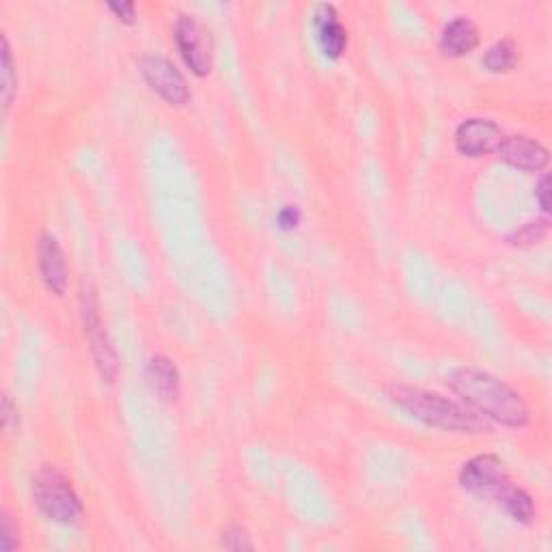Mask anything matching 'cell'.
Instances as JSON below:
<instances>
[{
  "mask_svg": "<svg viewBox=\"0 0 552 552\" xmlns=\"http://www.w3.org/2000/svg\"><path fill=\"white\" fill-rule=\"evenodd\" d=\"M447 384L468 408L479 412L481 417L507 427H524L531 421L529 406L522 395L490 371L460 367L447 378Z\"/></svg>",
  "mask_w": 552,
  "mask_h": 552,
  "instance_id": "1",
  "label": "cell"
},
{
  "mask_svg": "<svg viewBox=\"0 0 552 552\" xmlns=\"http://www.w3.org/2000/svg\"><path fill=\"white\" fill-rule=\"evenodd\" d=\"M389 397L393 399V404L408 412V417L436 427V430L471 436L492 432L488 419L481 417L473 408L453 402V399L438 393L419 389V386L391 384Z\"/></svg>",
  "mask_w": 552,
  "mask_h": 552,
  "instance_id": "2",
  "label": "cell"
},
{
  "mask_svg": "<svg viewBox=\"0 0 552 552\" xmlns=\"http://www.w3.org/2000/svg\"><path fill=\"white\" fill-rule=\"evenodd\" d=\"M33 501L48 520L76 524L85 516L80 496L61 468L44 464L33 477Z\"/></svg>",
  "mask_w": 552,
  "mask_h": 552,
  "instance_id": "3",
  "label": "cell"
},
{
  "mask_svg": "<svg viewBox=\"0 0 552 552\" xmlns=\"http://www.w3.org/2000/svg\"><path fill=\"white\" fill-rule=\"evenodd\" d=\"M80 309H82V324H85V335L91 343V354L95 367L106 382H115L119 374V356L113 341H110L108 330L102 324L100 315V300L95 285L91 281H82L80 285Z\"/></svg>",
  "mask_w": 552,
  "mask_h": 552,
  "instance_id": "4",
  "label": "cell"
},
{
  "mask_svg": "<svg viewBox=\"0 0 552 552\" xmlns=\"http://www.w3.org/2000/svg\"><path fill=\"white\" fill-rule=\"evenodd\" d=\"M175 44L192 74L203 78L212 72V37L197 18L186 13L177 18Z\"/></svg>",
  "mask_w": 552,
  "mask_h": 552,
  "instance_id": "5",
  "label": "cell"
},
{
  "mask_svg": "<svg viewBox=\"0 0 552 552\" xmlns=\"http://www.w3.org/2000/svg\"><path fill=\"white\" fill-rule=\"evenodd\" d=\"M138 67L151 91H156L164 102L171 106H186L190 102L188 82L173 61L160 54H145Z\"/></svg>",
  "mask_w": 552,
  "mask_h": 552,
  "instance_id": "6",
  "label": "cell"
},
{
  "mask_svg": "<svg viewBox=\"0 0 552 552\" xmlns=\"http://www.w3.org/2000/svg\"><path fill=\"white\" fill-rule=\"evenodd\" d=\"M503 130L496 121L473 117L462 121L455 130V147L462 156L481 158L488 154H496V149L503 143Z\"/></svg>",
  "mask_w": 552,
  "mask_h": 552,
  "instance_id": "7",
  "label": "cell"
},
{
  "mask_svg": "<svg viewBox=\"0 0 552 552\" xmlns=\"http://www.w3.org/2000/svg\"><path fill=\"white\" fill-rule=\"evenodd\" d=\"M509 481L505 462L494 453L475 455L460 468V486L473 494L492 496Z\"/></svg>",
  "mask_w": 552,
  "mask_h": 552,
  "instance_id": "8",
  "label": "cell"
},
{
  "mask_svg": "<svg viewBox=\"0 0 552 552\" xmlns=\"http://www.w3.org/2000/svg\"><path fill=\"white\" fill-rule=\"evenodd\" d=\"M496 156H499L505 164H509V167L529 171V173L544 171L550 160L548 149L527 134L505 136L501 147L496 149Z\"/></svg>",
  "mask_w": 552,
  "mask_h": 552,
  "instance_id": "9",
  "label": "cell"
},
{
  "mask_svg": "<svg viewBox=\"0 0 552 552\" xmlns=\"http://www.w3.org/2000/svg\"><path fill=\"white\" fill-rule=\"evenodd\" d=\"M37 261H39L41 279H44L46 287L52 294L63 296L67 292V274H69L67 261H65V253H63L59 240L48 231H44L39 236Z\"/></svg>",
  "mask_w": 552,
  "mask_h": 552,
  "instance_id": "10",
  "label": "cell"
},
{
  "mask_svg": "<svg viewBox=\"0 0 552 552\" xmlns=\"http://www.w3.org/2000/svg\"><path fill=\"white\" fill-rule=\"evenodd\" d=\"M313 24L322 52L328 59H339L345 48H348V29L341 24L335 5H317L313 13Z\"/></svg>",
  "mask_w": 552,
  "mask_h": 552,
  "instance_id": "11",
  "label": "cell"
},
{
  "mask_svg": "<svg viewBox=\"0 0 552 552\" xmlns=\"http://www.w3.org/2000/svg\"><path fill=\"white\" fill-rule=\"evenodd\" d=\"M479 46V31L473 20L464 16L453 18L447 26L443 35H440V50H443L447 57L460 59L471 54Z\"/></svg>",
  "mask_w": 552,
  "mask_h": 552,
  "instance_id": "12",
  "label": "cell"
},
{
  "mask_svg": "<svg viewBox=\"0 0 552 552\" xmlns=\"http://www.w3.org/2000/svg\"><path fill=\"white\" fill-rule=\"evenodd\" d=\"M145 378H147V384L151 386V391H156L162 399H169V402L177 399L182 378H179V369L175 367V363L169 356H162V354L151 356L145 369Z\"/></svg>",
  "mask_w": 552,
  "mask_h": 552,
  "instance_id": "13",
  "label": "cell"
},
{
  "mask_svg": "<svg viewBox=\"0 0 552 552\" xmlns=\"http://www.w3.org/2000/svg\"><path fill=\"white\" fill-rule=\"evenodd\" d=\"M492 496L496 499V503L503 507V512L512 520H516L520 524H531L535 520L537 512H535V503L531 499V494L527 490L514 486L512 481L503 483V486Z\"/></svg>",
  "mask_w": 552,
  "mask_h": 552,
  "instance_id": "14",
  "label": "cell"
},
{
  "mask_svg": "<svg viewBox=\"0 0 552 552\" xmlns=\"http://www.w3.org/2000/svg\"><path fill=\"white\" fill-rule=\"evenodd\" d=\"M520 63V48L514 39H501L492 44L481 57V65L492 74H507Z\"/></svg>",
  "mask_w": 552,
  "mask_h": 552,
  "instance_id": "15",
  "label": "cell"
},
{
  "mask_svg": "<svg viewBox=\"0 0 552 552\" xmlns=\"http://www.w3.org/2000/svg\"><path fill=\"white\" fill-rule=\"evenodd\" d=\"M0 41H3V110L7 113L13 100H16V93H18V69H16V63H13V54H11V44H9L7 33H3Z\"/></svg>",
  "mask_w": 552,
  "mask_h": 552,
  "instance_id": "16",
  "label": "cell"
},
{
  "mask_svg": "<svg viewBox=\"0 0 552 552\" xmlns=\"http://www.w3.org/2000/svg\"><path fill=\"white\" fill-rule=\"evenodd\" d=\"M548 233V220H535V223H527L524 227L516 229L507 242L518 248H527L533 244H540Z\"/></svg>",
  "mask_w": 552,
  "mask_h": 552,
  "instance_id": "17",
  "label": "cell"
},
{
  "mask_svg": "<svg viewBox=\"0 0 552 552\" xmlns=\"http://www.w3.org/2000/svg\"><path fill=\"white\" fill-rule=\"evenodd\" d=\"M220 546L231 552H246L255 548L251 535H248L246 527H242V524H227V527L220 531Z\"/></svg>",
  "mask_w": 552,
  "mask_h": 552,
  "instance_id": "18",
  "label": "cell"
},
{
  "mask_svg": "<svg viewBox=\"0 0 552 552\" xmlns=\"http://www.w3.org/2000/svg\"><path fill=\"white\" fill-rule=\"evenodd\" d=\"M0 412H3V430L7 434L20 432V410L13 404L9 393H3V406H0Z\"/></svg>",
  "mask_w": 552,
  "mask_h": 552,
  "instance_id": "19",
  "label": "cell"
},
{
  "mask_svg": "<svg viewBox=\"0 0 552 552\" xmlns=\"http://www.w3.org/2000/svg\"><path fill=\"white\" fill-rule=\"evenodd\" d=\"M0 540H3L5 552H13L20 548V529L18 524L13 522V516L7 512V509L3 512V537H0Z\"/></svg>",
  "mask_w": 552,
  "mask_h": 552,
  "instance_id": "20",
  "label": "cell"
},
{
  "mask_svg": "<svg viewBox=\"0 0 552 552\" xmlns=\"http://www.w3.org/2000/svg\"><path fill=\"white\" fill-rule=\"evenodd\" d=\"M276 220H279V225L283 229H296L298 223H300V210L296 205H285Z\"/></svg>",
  "mask_w": 552,
  "mask_h": 552,
  "instance_id": "21",
  "label": "cell"
},
{
  "mask_svg": "<svg viewBox=\"0 0 552 552\" xmlns=\"http://www.w3.org/2000/svg\"><path fill=\"white\" fill-rule=\"evenodd\" d=\"M108 9L115 13V16L126 22V24H132L134 18H136V5L134 3H108Z\"/></svg>",
  "mask_w": 552,
  "mask_h": 552,
  "instance_id": "22",
  "label": "cell"
},
{
  "mask_svg": "<svg viewBox=\"0 0 552 552\" xmlns=\"http://www.w3.org/2000/svg\"><path fill=\"white\" fill-rule=\"evenodd\" d=\"M548 195H550V177L542 175V179L535 186V199H537V203H540V207H542V210L546 214L550 212V199H548Z\"/></svg>",
  "mask_w": 552,
  "mask_h": 552,
  "instance_id": "23",
  "label": "cell"
}]
</instances>
